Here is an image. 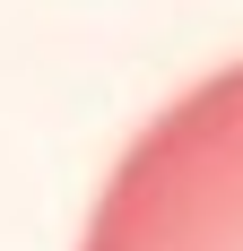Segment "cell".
Masks as SVG:
<instances>
[{"instance_id":"1","label":"cell","mask_w":243,"mask_h":251,"mask_svg":"<svg viewBox=\"0 0 243 251\" xmlns=\"http://www.w3.org/2000/svg\"><path fill=\"white\" fill-rule=\"evenodd\" d=\"M78 251H243V61L122 148Z\"/></svg>"}]
</instances>
